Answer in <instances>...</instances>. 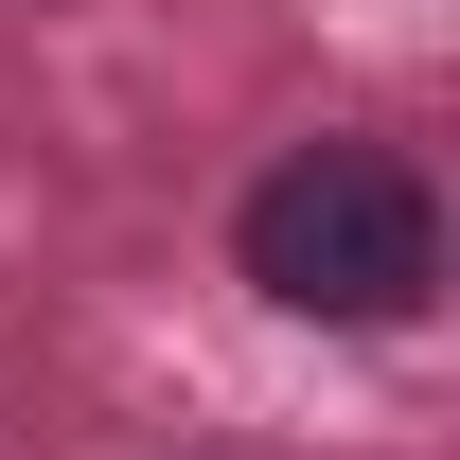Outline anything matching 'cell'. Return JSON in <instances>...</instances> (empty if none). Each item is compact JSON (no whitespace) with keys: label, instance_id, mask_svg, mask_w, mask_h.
Segmentation results:
<instances>
[{"label":"cell","instance_id":"1","mask_svg":"<svg viewBox=\"0 0 460 460\" xmlns=\"http://www.w3.org/2000/svg\"><path fill=\"white\" fill-rule=\"evenodd\" d=\"M230 248H248V284L284 301V319L390 337V319H425V284H443V195H425L390 142H301V160L248 177Z\"/></svg>","mask_w":460,"mask_h":460}]
</instances>
